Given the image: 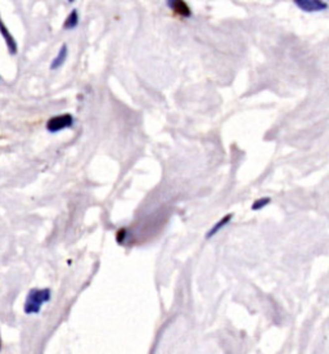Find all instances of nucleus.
I'll use <instances>...</instances> for the list:
<instances>
[{"mask_svg": "<svg viewBox=\"0 0 329 354\" xmlns=\"http://www.w3.org/2000/svg\"><path fill=\"white\" fill-rule=\"evenodd\" d=\"M270 201H272L270 197H261V199L255 200L252 206H251V209H252L253 211H260V210L264 209L265 206H268L269 203H270Z\"/></svg>", "mask_w": 329, "mask_h": 354, "instance_id": "1a4fd4ad", "label": "nucleus"}, {"mask_svg": "<svg viewBox=\"0 0 329 354\" xmlns=\"http://www.w3.org/2000/svg\"><path fill=\"white\" fill-rule=\"evenodd\" d=\"M294 4L301 10L307 13L323 12V10L328 9V4L326 1H319V0H296Z\"/></svg>", "mask_w": 329, "mask_h": 354, "instance_id": "7ed1b4c3", "label": "nucleus"}, {"mask_svg": "<svg viewBox=\"0 0 329 354\" xmlns=\"http://www.w3.org/2000/svg\"><path fill=\"white\" fill-rule=\"evenodd\" d=\"M0 34H1L3 39L5 40L6 48H8V51H9V54H12V55L17 54V51H18V48H17L16 39L13 38L12 34H10V31L8 30V27H6V26L4 25V22L1 21V19H0Z\"/></svg>", "mask_w": 329, "mask_h": 354, "instance_id": "39448f33", "label": "nucleus"}, {"mask_svg": "<svg viewBox=\"0 0 329 354\" xmlns=\"http://www.w3.org/2000/svg\"><path fill=\"white\" fill-rule=\"evenodd\" d=\"M128 236H129L128 229L120 228L117 231V233H116V241H117L120 245H122L124 242H126V240H128Z\"/></svg>", "mask_w": 329, "mask_h": 354, "instance_id": "9d476101", "label": "nucleus"}, {"mask_svg": "<svg viewBox=\"0 0 329 354\" xmlns=\"http://www.w3.org/2000/svg\"><path fill=\"white\" fill-rule=\"evenodd\" d=\"M79 21H80V18H79V12H77V9H72V12L68 14L66 21H64L63 29L64 30L76 29L77 25H79Z\"/></svg>", "mask_w": 329, "mask_h": 354, "instance_id": "6e6552de", "label": "nucleus"}, {"mask_svg": "<svg viewBox=\"0 0 329 354\" xmlns=\"http://www.w3.org/2000/svg\"><path fill=\"white\" fill-rule=\"evenodd\" d=\"M67 55H68L67 45L63 44L61 47V49H59V51H58V54L55 55L54 59L51 61L50 63L51 70H57V68L62 67V66L64 64V62H66V59H67Z\"/></svg>", "mask_w": 329, "mask_h": 354, "instance_id": "0eeeda50", "label": "nucleus"}, {"mask_svg": "<svg viewBox=\"0 0 329 354\" xmlns=\"http://www.w3.org/2000/svg\"><path fill=\"white\" fill-rule=\"evenodd\" d=\"M75 119L71 113H63V115L53 116L47 122V129L50 133H58L64 129H68L74 126Z\"/></svg>", "mask_w": 329, "mask_h": 354, "instance_id": "f03ea898", "label": "nucleus"}, {"mask_svg": "<svg viewBox=\"0 0 329 354\" xmlns=\"http://www.w3.org/2000/svg\"><path fill=\"white\" fill-rule=\"evenodd\" d=\"M51 293L49 289H32L25 302V312L27 314H35L40 312L45 303L50 300Z\"/></svg>", "mask_w": 329, "mask_h": 354, "instance_id": "f257e3e1", "label": "nucleus"}, {"mask_svg": "<svg viewBox=\"0 0 329 354\" xmlns=\"http://www.w3.org/2000/svg\"><path fill=\"white\" fill-rule=\"evenodd\" d=\"M232 219H233V214H227L225 216H223V218H221L219 222L215 223V224L212 225V228L210 229L207 233H206V238H207V240H210V238L214 237V236L216 235V233H219V232H220L221 229L225 227V225L229 224Z\"/></svg>", "mask_w": 329, "mask_h": 354, "instance_id": "423d86ee", "label": "nucleus"}, {"mask_svg": "<svg viewBox=\"0 0 329 354\" xmlns=\"http://www.w3.org/2000/svg\"><path fill=\"white\" fill-rule=\"evenodd\" d=\"M167 5L171 10H173L175 14L180 17H184V18H189L192 17V10L188 6V4L182 1V0H169L167 1Z\"/></svg>", "mask_w": 329, "mask_h": 354, "instance_id": "20e7f679", "label": "nucleus"}]
</instances>
